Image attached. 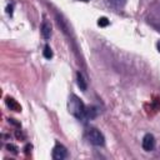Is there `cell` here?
<instances>
[{
  "label": "cell",
  "instance_id": "1",
  "mask_svg": "<svg viewBox=\"0 0 160 160\" xmlns=\"http://www.w3.org/2000/svg\"><path fill=\"white\" fill-rule=\"evenodd\" d=\"M68 110L76 119L86 120V110H88V108L84 105V102L76 95H71L70 96L69 102H68Z\"/></svg>",
  "mask_w": 160,
  "mask_h": 160
},
{
  "label": "cell",
  "instance_id": "2",
  "mask_svg": "<svg viewBox=\"0 0 160 160\" xmlns=\"http://www.w3.org/2000/svg\"><path fill=\"white\" fill-rule=\"evenodd\" d=\"M88 141L95 146H102L105 142V138L102 135V132H100L98 129H89L85 134Z\"/></svg>",
  "mask_w": 160,
  "mask_h": 160
},
{
  "label": "cell",
  "instance_id": "3",
  "mask_svg": "<svg viewBox=\"0 0 160 160\" xmlns=\"http://www.w3.org/2000/svg\"><path fill=\"white\" fill-rule=\"evenodd\" d=\"M68 156V150L64 145H55V148L52 149V159L54 160H62Z\"/></svg>",
  "mask_w": 160,
  "mask_h": 160
},
{
  "label": "cell",
  "instance_id": "4",
  "mask_svg": "<svg viewBox=\"0 0 160 160\" xmlns=\"http://www.w3.org/2000/svg\"><path fill=\"white\" fill-rule=\"evenodd\" d=\"M142 149L145 151H151L154 148H155V138L152 134H146L144 138H142Z\"/></svg>",
  "mask_w": 160,
  "mask_h": 160
},
{
  "label": "cell",
  "instance_id": "5",
  "mask_svg": "<svg viewBox=\"0 0 160 160\" xmlns=\"http://www.w3.org/2000/svg\"><path fill=\"white\" fill-rule=\"evenodd\" d=\"M5 102H6L8 108H10V110H14V111H21V106H20V104H19L15 99L8 96L6 100H5Z\"/></svg>",
  "mask_w": 160,
  "mask_h": 160
},
{
  "label": "cell",
  "instance_id": "6",
  "mask_svg": "<svg viewBox=\"0 0 160 160\" xmlns=\"http://www.w3.org/2000/svg\"><path fill=\"white\" fill-rule=\"evenodd\" d=\"M41 35L44 39H49L51 35V25L48 21H44L41 25Z\"/></svg>",
  "mask_w": 160,
  "mask_h": 160
},
{
  "label": "cell",
  "instance_id": "7",
  "mask_svg": "<svg viewBox=\"0 0 160 160\" xmlns=\"http://www.w3.org/2000/svg\"><path fill=\"white\" fill-rule=\"evenodd\" d=\"M76 81H78V86H79L82 91H85V90H86V81H85L84 76H82L80 72L76 74Z\"/></svg>",
  "mask_w": 160,
  "mask_h": 160
},
{
  "label": "cell",
  "instance_id": "8",
  "mask_svg": "<svg viewBox=\"0 0 160 160\" xmlns=\"http://www.w3.org/2000/svg\"><path fill=\"white\" fill-rule=\"evenodd\" d=\"M42 54H44V58H45V59H51L52 55H54V54H52V50H51V48H50L49 45H45Z\"/></svg>",
  "mask_w": 160,
  "mask_h": 160
},
{
  "label": "cell",
  "instance_id": "9",
  "mask_svg": "<svg viewBox=\"0 0 160 160\" xmlns=\"http://www.w3.org/2000/svg\"><path fill=\"white\" fill-rule=\"evenodd\" d=\"M98 25H99V26H101V28L108 26V25H109V20H108L106 18H104V16H102V18H100V19L98 20Z\"/></svg>",
  "mask_w": 160,
  "mask_h": 160
},
{
  "label": "cell",
  "instance_id": "10",
  "mask_svg": "<svg viewBox=\"0 0 160 160\" xmlns=\"http://www.w3.org/2000/svg\"><path fill=\"white\" fill-rule=\"evenodd\" d=\"M6 148H8V150L12 151L14 154H16V152H18V146H15L14 144H8V145H6Z\"/></svg>",
  "mask_w": 160,
  "mask_h": 160
},
{
  "label": "cell",
  "instance_id": "11",
  "mask_svg": "<svg viewBox=\"0 0 160 160\" xmlns=\"http://www.w3.org/2000/svg\"><path fill=\"white\" fill-rule=\"evenodd\" d=\"M112 2H114L116 6H122V5L126 2V0H112Z\"/></svg>",
  "mask_w": 160,
  "mask_h": 160
},
{
  "label": "cell",
  "instance_id": "12",
  "mask_svg": "<svg viewBox=\"0 0 160 160\" xmlns=\"http://www.w3.org/2000/svg\"><path fill=\"white\" fill-rule=\"evenodd\" d=\"M6 12L10 14V15H12V5H8V8H6Z\"/></svg>",
  "mask_w": 160,
  "mask_h": 160
},
{
  "label": "cell",
  "instance_id": "13",
  "mask_svg": "<svg viewBox=\"0 0 160 160\" xmlns=\"http://www.w3.org/2000/svg\"><path fill=\"white\" fill-rule=\"evenodd\" d=\"M156 48H158V50L160 51V41H158V44H156Z\"/></svg>",
  "mask_w": 160,
  "mask_h": 160
},
{
  "label": "cell",
  "instance_id": "14",
  "mask_svg": "<svg viewBox=\"0 0 160 160\" xmlns=\"http://www.w3.org/2000/svg\"><path fill=\"white\" fill-rule=\"evenodd\" d=\"M81 1H89V0H81Z\"/></svg>",
  "mask_w": 160,
  "mask_h": 160
}]
</instances>
